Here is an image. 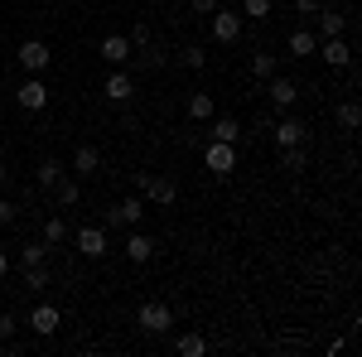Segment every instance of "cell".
Wrapping results in <instances>:
<instances>
[{
    "mask_svg": "<svg viewBox=\"0 0 362 357\" xmlns=\"http://www.w3.org/2000/svg\"><path fill=\"white\" fill-rule=\"evenodd\" d=\"M136 324L145 333H169V329H174V309H169L165 300H145L136 309Z\"/></svg>",
    "mask_w": 362,
    "mask_h": 357,
    "instance_id": "6da1fadb",
    "label": "cell"
},
{
    "mask_svg": "<svg viewBox=\"0 0 362 357\" xmlns=\"http://www.w3.org/2000/svg\"><path fill=\"white\" fill-rule=\"evenodd\" d=\"M208 29H213V44H237V39H242V15L218 5V10L208 15Z\"/></svg>",
    "mask_w": 362,
    "mask_h": 357,
    "instance_id": "7a4b0ae2",
    "label": "cell"
},
{
    "mask_svg": "<svg viewBox=\"0 0 362 357\" xmlns=\"http://www.w3.org/2000/svg\"><path fill=\"white\" fill-rule=\"evenodd\" d=\"M203 165L213 169L218 179H227V174L237 169V145H227V140H208V150H203Z\"/></svg>",
    "mask_w": 362,
    "mask_h": 357,
    "instance_id": "3957f363",
    "label": "cell"
},
{
    "mask_svg": "<svg viewBox=\"0 0 362 357\" xmlns=\"http://www.w3.org/2000/svg\"><path fill=\"white\" fill-rule=\"evenodd\" d=\"M25 324L39 333V338H54V333L63 329V309H58V304H39V309H29Z\"/></svg>",
    "mask_w": 362,
    "mask_h": 357,
    "instance_id": "277c9868",
    "label": "cell"
},
{
    "mask_svg": "<svg viewBox=\"0 0 362 357\" xmlns=\"http://www.w3.org/2000/svg\"><path fill=\"white\" fill-rule=\"evenodd\" d=\"M15 102H20L25 111H44V107H49V87H44V78L29 73L25 83H20V92H15Z\"/></svg>",
    "mask_w": 362,
    "mask_h": 357,
    "instance_id": "5b68a950",
    "label": "cell"
},
{
    "mask_svg": "<svg viewBox=\"0 0 362 357\" xmlns=\"http://www.w3.org/2000/svg\"><path fill=\"white\" fill-rule=\"evenodd\" d=\"M73 242H78V251H83L87 261H102V256H107V232H102V227H78V232H73Z\"/></svg>",
    "mask_w": 362,
    "mask_h": 357,
    "instance_id": "8992f818",
    "label": "cell"
},
{
    "mask_svg": "<svg viewBox=\"0 0 362 357\" xmlns=\"http://www.w3.org/2000/svg\"><path fill=\"white\" fill-rule=\"evenodd\" d=\"M49 63H54V54H49L44 39H25V44H20V68H25V73H44Z\"/></svg>",
    "mask_w": 362,
    "mask_h": 357,
    "instance_id": "52a82bcc",
    "label": "cell"
},
{
    "mask_svg": "<svg viewBox=\"0 0 362 357\" xmlns=\"http://www.w3.org/2000/svg\"><path fill=\"white\" fill-rule=\"evenodd\" d=\"M314 54L324 58V63H329L334 73H343V68H353V49L343 44V34H338V39H319V49H314Z\"/></svg>",
    "mask_w": 362,
    "mask_h": 357,
    "instance_id": "ba28073f",
    "label": "cell"
},
{
    "mask_svg": "<svg viewBox=\"0 0 362 357\" xmlns=\"http://www.w3.org/2000/svg\"><path fill=\"white\" fill-rule=\"evenodd\" d=\"M131 58H136V49H131V39H126V34H107V39H102V63L126 68Z\"/></svg>",
    "mask_w": 362,
    "mask_h": 357,
    "instance_id": "9c48e42d",
    "label": "cell"
},
{
    "mask_svg": "<svg viewBox=\"0 0 362 357\" xmlns=\"http://www.w3.org/2000/svg\"><path fill=\"white\" fill-rule=\"evenodd\" d=\"M266 92H271V102H276L280 111H295V102H300V87H295V78H285V73H276V78H266Z\"/></svg>",
    "mask_w": 362,
    "mask_h": 357,
    "instance_id": "30bf717a",
    "label": "cell"
},
{
    "mask_svg": "<svg viewBox=\"0 0 362 357\" xmlns=\"http://www.w3.org/2000/svg\"><path fill=\"white\" fill-rule=\"evenodd\" d=\"M102 97H107V102H131V97H136V78H131L126 68H116L112 78L102 83Z\"/></svg>",
    "mask_w": 362,
    "mask_h": 357,
    "instance_id": "8fae6325",
    "label": "cell"
},
{
    "mask_svg": "<svg viewBox=\"0 0 362 357\" xmlns=\"http://www.w3.org/2000/svg\"><path fill=\"white\" fill-rule=\"evenodd\" d=\"M271 136H276L280 150H285V145H305V121H300V116H280L276 126H271Z\"/></svg>",
    "mask_w": 362,
    "mask_h": 357,
    "instance_id": "7c38bea8",
    "label": "cell"
},
{
    "mask_svg": "<svg viewBox=\"0 0 362 357\" xmlns=\"http://www.w3.org/2000/svg\"><path fill=\"white\" fill-rule=\"evenodd\" d=\"M107 222H121V227H140L145 222V198H126V203H116Z\"/></svg>",
    "mask_w": 362,
    "mask_h": 357,
    "instance_id": "4fadbf2b",
    "label": "cell"
},
{
    "mask_svg": "<svg viewBox=\"0 0 362 357\" xmlns=\"http://www.w3.org/2000/svg\"><path fill=\"white\" fill-rule=\"evenodd\" d=\"M73 174H83V179L102 174V150H97V145H78V155H73Z\"/></svg>",
    "mask_w": 362,
    "mask_h": 357,
    "instance_id": "5bb4252c",
    "label": "cell"
},
{
    "mask_svg": "<svg viewBox=\"0 0 362 357\" xmlns=\"http://www.w3.org/2000/svg\"><path fill=\"white\" fill-rule=\"evenodd\" d=\"M314 20H319V39H338V34L348 29V15H338L334 5H324V10H319Z\"/></svg>",
    "mask_w": 362,
    "mask_h": 357,
    "instance_id": "9a60e30c",
    "label": "cell"
},
{
    "mask_svg": "<svg viewBox=\"0 0 362 357\" xmlns=\"http://www.w3.org/2000/svg\"><path fill=\"white\" fill-rule=\"evenodd\" d=\"M126 256H131L136 266H145V261L155 256V242H150V237H145L140 227H131V237H126Z\"/></svg>",
    "mask_w": 362,
    "mask_h": 357,
    "instance_id": "2e32d148",
    "label": "cell"
},
{
    "mask_svg": "<svg viewBox=\"0 0 362 357\" xmlns=\"http://www.w3.org/2000/svg\"><path fill=\"white\" fill-rule=\"evenodd\" d=\"M54 198H58V208H78V203H83V184L63 174V179L54 184Z\"/></svg>",
    "mask_w": 362,
    "mask_h": 357,
    "instance_id": "e0dca14e",
    "label": "cell"
},
{
    "mask_svg": "<svg viewBox=\"0 0 362 357\" xmlns=\"http://www.w3.org/2000/svg\"><path fill=\"white\" fill-rule=\"evenodd\" d=\"M145 198H150V203H160V208H169V203L179 198V184H174V179H150Z\"/></svg>",
    "mask_w": 362,
    "mask_h": 357,
    "instance_id": "ac0fdd59",
    "label": "cell"
},
{
    "mask_svg": "<svg viewBox=\"0 0 362 357\" xmlns=\"http://www.w3.org/2000/svg\"><path fill=\"white\" fill-rule=\"evenodd\" d=\"M34 179H39V189H54L58 179H63V160H39V169H34Z\"/></svg>",
    "mask_w": 362,
    "mask_h": 357,
    "instance_id": "d6986e66",
    "label": "cell"
},
{
    "mask_svg": "<svg viewBox=\"0 0 362 357\" xmlns=\"http://www.w3.org/2000/svg\"><path fill=\"white\" fill-rule=\"evenodd\" d=\"M314 49H319V34H309V29H295V34H290V54L295 58H309Z\"/></svg>",
    "mask_w": 362,
    "mask_h": 357,
    "instance_id": "ffe728a7",
    "label": "cell"
},
{
    "mask_svg": "<svg viewBox=\"0 0 362 357\" xmlns=\"http://www.w3.org/2000/svg\"><path fill=\"white\" fill-rule=\"evenodd\" d=\"M213 140H227V145H237V140H242V126H237L232 116H218V121H213Z\"/></svg>",
    "mask_w": 362,
    "mask_h": 357,
    "instance_id": "44dd1931",
    "label": "cell"
},
{
    "mask_svg": "<svg viewBox=\"0 0 362 357\" xmlns=\"http://www.w3.org/2000/svg\"><path fill=\"white\" fill-rule=\"evenodd\" d=\"M280 68H276V58L271 54H251V78H256V83H266V78H276Z\"/></svg>",
    "mask_w": 362,
    "mask_h": 357,
    "instance_id": "7402d4cb",
    "label": "cell"
},
{
    "mask_svg": "<svg viewBox=\"0 0 362 357\" xmlns=\"http://www.w3.org/2000/svg\"><path fill=\"white\" fill-rule=\"evenodd\" d=\"M213 97H208V92H194V97H189V116H194V121H208V116H213Z\"/></svg>",
    "mask_w": 362,
    "mask_h": 357,
    "instance_id": "603a6c76",
    "label": "cell"
},
{
    "mask_svg": "<svg viewBox=\"0 0 362 357\" xmlns=\"http://www.w3.org/2000/svg\"><path fill=\"white\" fill-rule=\"evenodd\" d=\"M280 169L300 174V169H305V145H285V150H280Z\"/></svg>",
    "mask_w": 362,
    "mask_h": 357,
    "instance_id": "cb8c5ba5",
    "label": "cell"
},
{
    "mask_svg": "<svg viewBox=\"0 0 362 357\" xmlns=\"http://www.w3.org/2000/svg\"><path fill=\"white\" fill-rule=\"evenodd\" d=\"M338 126H343V131H358L362 126V107L358 102H343V107H338Z\"/></svg>",
    "mask_w": 362,
    "mask_h": 357,
    "instance_id": "d4e9b609",
    "label": "cell"
},
{
    "mask_svg": "<svg viewBox=\"0 0 362 357\" xmlns=\"http://www.w3.org/2000/svg\"><path fill=\"white\" fill-rule=\"evenodd\" d=\"M174 348H179L184 357H203V353H208V343H203L198 333H179V343H174Z\"/></svg>",
    "mask_w": 362,
    "mask_h": 357,
    "instance_id": "484cf974",
    "label": "cell"
},
{
    "mask_svg": "<svg viewBox=\"0 0 362 357\" xmlns=\"http://www.w3.org/2000/svg\"><path fill=\"white\" fill-rule=\"evenodd\" d=\"M49 266H25V290H49Z\"/></svg>",
    "mask_w": 362,
    "mask_h": 357,
    "instance_id": "4316f807",
    "label": "cell"
},
{
    "mask_svg": "<svg viewBox=\"0 0 362 357\" xmlns=\"http://www.w3.org/2000/svg\"><path fill=\"white\" fill-rule=\"evenodd\" d=\"M44 242H49V247L68 242V222H63V218H49V222H44Z\"/></svg>",
    "mask_w": 362,
    "mask_h": 357,
    "instance_id": "83f0119b",
    "label": "cell"
},
{
    "mask_svg": "<svg viewBox=\"0 0 362 357\" xmlns=\"http://www.w3.org/2000/svg\"><path fill=\"white\" fill-rule=\"evenodd\" d=\"M44 256H49V242L39 247V242H25V251H20V266H44Z\"/></svg>",
    "mask_w": 362,
    "mask_h": 357,
    "instance_id": "f1b7e54d",
    "label": "cell"
},
{
    "mask_svg": "<svg viewBox=\"0 0 362 357\" xmlns=\"http://www.w3.org/2000/svg\"><path fill=\"white\" fill-rule=\"evenodd\" d=\"M271 15V0H242V20H266Z\"/></svg>",
    "mask_w": 362,
    "mask_h": 357,
    "instance_id": "f546056e",
    "label": "cell"
},
{
    "mask_svg": "<svg viewBox=\"0 0 362 357\" xmlns=\"http://www.w3.org/2000/svg\"><path fill=\"white\" fill-rule=\"evenodd\" d=\"M179 63H184V68H203V63H208V54H203V49H198V44H189V49H184V58H179Z\"/></svg>",
    "mask_w": 362,
    "mask_h": 357,
    "instance_id": "4dcf8cb0",
    "label": "cell"
},
{
    "mask_svg": "<svg viewBox=\"0 0 362 357\" xmlns=\"http://www.w3.org/2000/svg\"><path fill=\"white\" fill-rule=\"evenodd\" d=\"M126 39H131V49H136V54H140V49H150V29H145V25H136Z\"/></svg>",
    "mask_w": 362,
    "mask_h": 357,
    "instance_id": "1f68e13d",
    "label": "cell"
},
{
    "mask_svg": "<svg viewBox=\"0 0 362 357\" xmlns=\"http://www.w3.org/2000/svg\"><path fill=\"white\" fill-rule=\"evenodd\" d=\"M15 218H20V203H10V198H0V227H10Z\"/></svg>",
    "mask_w": 362,
    "mask_h": 357,
    "instance_id": "d6a6232c",
    "label": "cell"
},
{
    "mask_svg": "<svg viewBox=\"0 0 362 357\" xmlns=\"http://www.w3.org/2000/svg\"><path fill=\"white\" fill-rule=\"evenodd\" d=\"M15 329H20V319H15V314H0V343H5Z\"/></svg>",
    "mask_w": 362,
    "mask_h": 357,
    "instance_id": "836d02e7",
    "label": "cell"
},
{
    "mask_svg": "<svg viewBox=\"0 0 362 357\" xmlns=\"http://www.w3.org/2000/svg\"><path fill=\"white\" fill-rule=\"evenodd\" d=\"M295 10H300V15H319V10H324V0H295Z\"/></svg>",
    "mask_w": 362,
    "mask_h": 357,
    "instance_id": "e575fe53",
    "label": "cell"
},
{
    "mask_svg": "<svg viewBox=\"0 0 362 357\" xmlns=\"http://www.w3.org/2000/svg\"><path fill=\"white\" fill-rule=\"evenodd\" d=\"M218 10V0H194V15H213Z\"/></svg>",
    "mask_w": 362,
    "mask_h": 357,
    "instance_id": "d590c367",
    "label": "cell"
},
{
    "mask_svg": "<svg viewBox=\"0 0 362 357\" xmlns=\"http://www.w3.org/2000/svg\"><path fill=\"white\" fill-rule=\"evenodd\" d=\"M5 271H10V256H5V251H0V275H5Z\"/></svg>",
    "mask_w": 362,
    "mask_h": 357,
    "instance_id": "8d00e7d4",
    "label": "cell"
},
{
    "mask_svg": "<svg viewBox=\"0 0 362 357\" xmlns=\"http://www.w3.org/2000/svg\"><path fill=\"white\" fill-rule=\"evenodd\" d=\"M0 184H5V160H0Z\"/></svg>",
    "mask_w": 362,
    "mask_h": 357,
    "instance_id": "74e56055",
    "label": "cell"
}]
</instances>
